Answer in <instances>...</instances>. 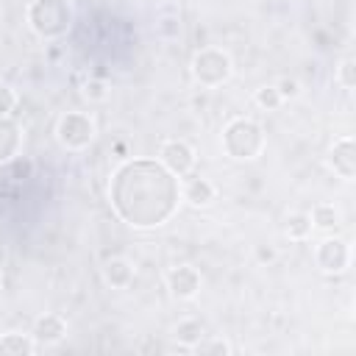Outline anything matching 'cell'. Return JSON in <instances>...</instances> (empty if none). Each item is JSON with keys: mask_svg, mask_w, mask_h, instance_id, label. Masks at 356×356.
Listing matches in <instances>:
<instances>
[{"mask_svg": "<svg viewBox=\"0 0 356 356\" xmlns=\"http://www.w3.org/2000/svg\"><path fill=\"white\" fill-rule=\"evenodd\" d=\"M31 337L36 339V345H58L64 337H67V320L61 317V314H42V317H36V323H33V331H31Z\"/></svg>", "mask_w": 356, "mask_h": 356, "instance_id": "10", "label": "cell"}, {"mask_svg": "<svg viewBox=\"0 0 356 356\" xmlns=\"http://www.w3.org/2000/svg\"><path fill=\"white\" fill-rule=\"evenodd\" d=\"M312 231H314V228H312V220H309V214H303V211L289 214L286 222H284V234H286L292 242H303V239H309Z\"/></svg>", "mask_w": 356, "mask_h": 356, "instance_id": "17", "label": "cell"}, {"mask_svg": "<svg viewBox=\"0 0 356 356\" xmlns=\"http://www.w3.org/2000/svg\"><path fill=\"white\" fill-rule=\"evenodd\" d=\"M164 281H167L170 295L178 298V300H192L200 292V273L192 264H175V267H170L167 275H164Z\"/></svg>", "mask_w": 356, "mask_h": 356, "instance_id": "8", "label": "cell"}, {"mask_svg": "<svg viewBox=\"0 0 356 356\" xmlns=\"http://www.w3.org/2000/svg\"><path fill=\"white\" fill-rule=\"evenodd\" d=\"M181 197H184L189 206H195V209H206V206L214 203V197H217V186H214L209 178H203V175H192V178L184 184Z\"/></svg>", "mask_w": 356, "mask_h": 356, "instance_id": "11", "label": "cell"}, {"mask_svg": "<svg viewBox=\"0 0 356 356\" xmlns=\"http://www.w3.org/2000/svg\"><path fill=\"white\" fill-rule=\"evenodd\" d=\"M36 350H39V345L31 334L8 331V334L0 337V356H31Z\"/></svg>", "mask_w": 356, "mask_h": 356, "instance_id": "14", "label": "cell"}, {"mask_svg": "<svg viewBox=\"0 0 356 356\" xmlns=\"http://www.w3.org/2000/svg\"><path fill=\"white\" fill-rule=\"evenodd\" d=\"M178 178L150 159H134L114 170L108 184L111 209L131 228H159L178 209Z\"/></svg>", "mask_w": 356, "mask_h": 356, "instance_id": "1", "label": "cell"}, {"mask_svg": "<svg viewBox=\"0 0 356 356\" xmlns=\"http://www.w3.org/2000/svg\"><path fill=\"white\" fill-rule=\"evenodd\" d=\"M17 108V92L8 83H0V117H8Z\"/></svg>", "mask_w": 356, "mask_h": 356, "instance_id": "23", "label": "cell"}, {"mask_svg": "<svg viewBox=\"0 0 356 356\" xmlns=\"http://www.w3.org/2000/svg\"><path fill=\"white\" fill-rule=\"evenodd\" d=\"M22 147V134L19 125L8 117H0V164L11 161Z\"/></svg>", "mask_w": 356, "mask_h": 356, "instance_id": "13", "label": "cell"}, {"mask_svg": "<svg viewBox=\"0 0 356 356\" xmlns=\"http://www.w3.org/2000/svg\"><path fill=\"white\" fill-rule=\"evenodd\" d=\"M275 89H278L281 100H295V97H300V81H298V78H281V81L275 83Z\"/></svg>", "mask_w": 356, "mask_h": 356, "instance_id": "22", "label": "cell"}, {"mask_svg": "<svg viewBox=\"0 0 356 356\" xmlns=\"http://www.w3.org/2000/svg\"><path fill=\"white\" fill-rule=\"evenodd\" d=\"M56 139L67 150H83L95 139V120L86 111H67L56 122Z\"/></svg>", "mask_w": 356, "mask_h": 356, "instance_id": "5", "label": "cell"}, {"mask_svg": "<svg viewBox=\"0 0 356 356\" xmlns=\"http://www.w3.org/2000/svg\"><path fill=\"white\" fill-rule=\"evenodd\" d=\"M172 337H175L184 348H189V350H192V348L206 337V328H203V323H200L197 317H184V320L175 325Z\"/></svg>", "mask_w": 356, "mask_h": 356, "instance_id": "15", "label": "cell"}, {"mask_svg": "<svg viewBox=\"0 0 356 356\" xmlns=\"http://www.w3.org/2000/svg\"><path fill=\"white\" fill-rule=\"evenodd\" d=\"M253 103H256L259 108H264V111H278L284 100H281V95H278L275 83H273V86H259L256 95H253Z\"/></svg>", "mask_w": 356, "mask_h": 356, "instance_id": "18", "label": "cell"}, {"mask_svg": "<svg viewBox=\"0 0 356 356\" xmlns=\"http://www.w3.org/2000/svg\"><path fill=\"white\" fill-rule=\"evenodd\" d=\"M314 264L323 273H328V275L345 273L350 267V245H348V239H342V236H325L314 248Z\"/></svg>", "mask_w": 356, "mask_h": 356, "instance_id": "6", "label": "cell"}, {"mask_svg": "<svg viewBox=\"0 0 356 356\" xmlns=\"http://www.w3.org/2000/svg\"><path fill=\"white\" fill-rule=\"evenodd\" d=\"M264 131L259 122L248 120V117H236L231 120L225 128H222V136H220V145L225 150L228 159L234 161H253L261 156L264 150Z\"/></svg>", "mask_w": 356, "mask_h": 356, "instance_id": "3", "label": "cell"}, {"mask_svg": "<svg viewBox=\"0 0 356 356\" xmlns=\"http://www.w3.org/2000/svg\"><path fill=\"white\" fill-rule=\"evenodd\" d=\"M256 259H259V261H273V259H275V250H273V248L259 245V248H256Z\"/></svg>", "mask_w": 356, "mask_h": 356, "instance_id": "24", "label": "cell"}, {"mask_svg": "<svg viewBox=\"0 0 356 356\" xmlns=\"http://www.w3.org/2000/svg\"><path fill=\"white\" fill-rule=\"evenodd\" d=\"M197 356H209V353H217V356H225V353H231V345L225 342V339H200L195 348H192Z\"/></svg>", "mask_w": 356, "mask_h": 356, "instance_id": "21", "label": "cell"}, {"mask_svg": "<svg viewBox=\"0 0 356 356\" xmlns=\"http://www.w3.org/2000/svg\"><path fill=\"white\" fill-rule=\"evenodd\" d=\"M337 83L342 89H353L356 86V58L353 56H345L339 64H337Z\"/></svg>", "mask_w": 356, "mask_h": 356, "instance_id": "19", "label": "cell"}, {"mask_svg": "<svg viewBox=\"0 0 356 356\" xmlns=\"http://www.w3.org/2000/svg\"><path fill=\"white\" fill-rule=\"evenodd\" d=\"M159 161H161L175 178H184V175H189V172L195 170L197 156H195V147H192L189 142H184V139H167V142L159 147Z\"/></svg>", "mask_w": 356, "mask_h": 356, "instance_id": "7", "label": "cell"}, {"mask_svg": "<svg viewBox=\"0 0 356 356\" xmlns=\"http://www.w3.org/2000/svg\"><path fill=\"white\" fill-rule=\"evenodd\" d=\"M231 75H234V61H231V56L225 50H220V47H200L192 56V78L200 86L217 89Z\"/></svg>", "mask_w": 356, "mask_h": 356, "instance_id": "4", "label": "cell"}, {"mask_svg": "<svg viewBox=\"0 0 356 356\" xmlns=\"http://www.w3.org/2000/svg\"><path fill=\"white\" fill-rule=\"evenodd\" d=\"M134 278H136V270H134V264L125 256H111L103 264V281L111 289H128L134 284Z\"/></svg>", "mask_w": 356, "mask_h": 356, "instance_id": "12", "label": "cell"}, {"mask_svg": "<svg viewBox=\"0 0 356 356\" xmlns=\"http://www.w3.org/2000/svg\"><path fill=\"white\" fill-rule=\"evenodd\" d=\"M25 19H28V28L39 39L53 42V39H61L70 31L72 6L67 0H31L28 8H25Z\"/></svg>", "mask_w": 356, "mask_h": 356, "instance_id": "2", "label": "cell"}, {"mask_svg": "<svg viewBox=\"0 0 356 356\" xmlns=\"http://www.w3.org/2000/svg\"><path fill=\"white\" fill-rule=\"evenodd\" d=\"M83 97L92 100V103H103L108 97V83L103 78H89L83 83Z\"/></svg>", "mask_w": 356, "mask_h": 356, "instance_id": "20", "label": "cell"}, {"mask_svg": "<svg viewBox=\"0 0 356 356\" xmlns=\"http://www.w3.org/2000/svg\"><path fill=\"white\" fill-rule=\"evenodd\" d=\"M328 167L342 181H353L356 178V142H353V136H339L331 145V150H328Z\"/></svg>", "mask_w": 356, "mask_h": 356, "instance_id": "9", "label": "cell"}, {"mask_svg": "<svg viewBox=\"0 0 356 356\" xmlns=\"http://www.w3.org/2000/svg\"><path fill=\"white\" fill-rule=\"evenodd\" d=\"M0 284H3V273H0Z\"/></svg>", "mask_w": 356, "mask_h": 356, "instance_id": "25", "label": "cell"}, {"mask_svg": "<svg viewBox=\"0 0 356 356\" xmlns=\"http://www.w3.org/2000/svg\"><path fill=\"white\" fill-rule=\"evenodd\" d=\"M309 220H312V228L314 231H337V225H339V211H337V206L334 203H317L314 209H312V214H309Z\"/></svg>", "mask_w": 356, "mask_h": 356, "instance_id": "16", "label": "cell"}]
</instances>
